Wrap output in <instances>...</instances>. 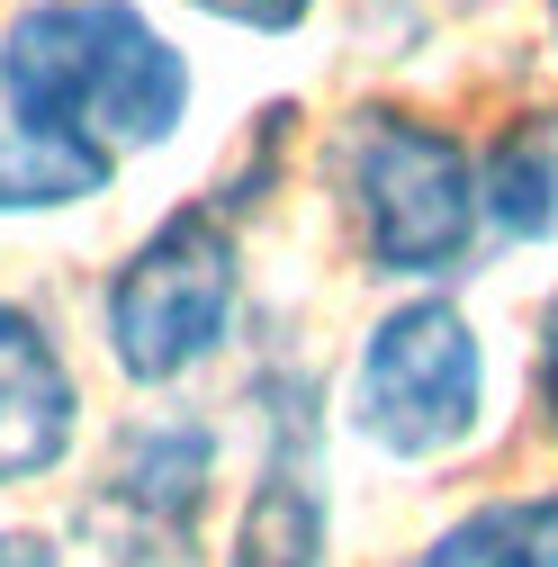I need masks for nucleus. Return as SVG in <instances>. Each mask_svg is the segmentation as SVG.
I'll return each mask as SVG.
<instances>
[{"label":"nucleus","mask_w":558,"mask_h":567,"mask_svg":"<svg viewBox=\"0 0 558 567\" xmlns=\"http://www.w3.org/2000/svg\"><path fill=\"white\" fill-rule=\"evenodd\" d=\"M207 505H217V423L135 414L73 505V532L100 549V567H189Z\"/></svg>","instance_id":"39448f33"},{"label":"nucleus","mask_w":558,"mask_h":567,"mask_svg":"<svg viewBox=\"0 0 558 567\" xmlns=\"http://www.w3.org/2000/svg\"><path fill=\"white\" fill-rule=\"evenodd\" d=\"M82 442V379L37 307L0 298V486H37Z\"/></svg>","instance_id":"0eeeda50"},{"label":"nucleus","mask_w":558,"mask_h":567,"mask_svg":"<svg viewBox=\"0 0 558 567\" xmlns=\"http://www.w3.org/2000/svg\"><path fill=\"white\" fill-rule=\"evenodd\" d=\"M117 163H100L91 145H73L63 126H45L10 82H0V217H45V207L100 198Z\"/></svg>","instance_id":"6e6552de"},{"label":"nucleus","mask_w":558,"mask_h":567,"mask_svg":"<svg viewBox=\"0 0 558 567\" xmlns=\"http://www.w3.org/2000/svg\"><path fill=\"white\" fill-rule=\"evenodd\" d=\"M333 198L379 279H442L477 244V163L451 126L414 109H352L333 126Z\"/></svg>","instance_id":"f03ea898"},{"label":"nucleus","mask_w":558,"mask_h":567,"mask_svg":"<svg viewBox=\"0 0 558 567\" xmlns=\"http://www.w3.org/2000/svg\"><path fill=\"white\" fill-rule=\"evenodd\" d=\"M244 307V252L226 207H172V217L135 244L108 279V361L135 388H180L207 370L235 333Z\"/></svg>","instance_id":"7ed1b4c3"},{"label":"nucleus","mask_w":558,"mask_h":567,"mask_svg":"<svg viewBox=\"0 0 558 567\" xmlns=\"http://www.w3.org/2000/svg\"><path fill=\"white\" fill-rule=\"evenodd\" d=\"M0 567H63L37 532H10V523H0Z\"/></svg>","instance_id":"ddd939ff"},{"label":"nucleus","mask_w":558,"mask_h":567,"mask_svg":"<svg viewBox=\"0 0 558 567\" xmlns=\"http://www.w3.org/2000/svg\"><path fill=\"white\" fill-rule=\"evenodd\" d=\"M261 460L244 486V514L226 532V567H324L333 558V477H324V388L307 370H261Z\"/></svg>","instance_id":"423d86ee"},{"label":"nucleus","mask_w":558,"mask_h":567,"mask_svg":"<svg viewBox=\"0 0 558 567\" xmlns=\"http://www.w3.org/2000/svg\"><path fill=\"white\" fill-rule=\"evenodd\" d=\"M352 433L405 468L451 460L486 433V351L451 298L388 307L352 351Z\"/></svg>","instance_id":"20e7f679"},{"label":"nucleus","mask_w":558,"mask_h":567,"mask_svg":"<svg viewBox=\"0 0 558 567\" xmlns=\"http://www.w3.org/2000/svg\"><path fill=\"white\" fill-rule=\"evenodd\" d=\"M405 567H558V486L486 495L459 523H442Z\"/></svg>","instance_id":"1a4fd4ad"},{"label":"nucleus","mask_w":558,"mask_h":567,"mask_svg":"<svg viewBox=\"0 0 558 567\" xmlns=\"http://www.w3.org/2000/svg\"><path fill=\"white\" fill-rule=\"evenodd\" d=\"M477 207L514 244H558V117H523V126H505L486 145Z\"/></svg>","instance_id":"9d476101"},{"label":"nucleus","mask_w":558,"mask_h":567,"mask_svg":"<svg viewBox=\"0 0 558 567\" xmlns=\"http://www.w3.org/2000/svg\"><path fill=\"white\" fill-rule=\"evenodd\" d=\"M540 405H549V433H558V298L540 307Z\"/></svg>","instance_id":"f8f14e48"},{"label":"nucleus","mask_w":558,"mask_h":567,"mask_svg":"<svg viewBox=\"0 0 558 567\" xmlns=\"http://www.w3.org/2000/svg\"><path fill=\"white\" fill-rule=\"evenodd\" d=\"M0 82L100 163L154 154L189 117L180 45L126 0H37L0 28Z\"/></svg>","instance_id":"f257e3e1"},{"label":"nucleus","mask_w":558,"mask_h":567,"mask_svg":"<svg viewBox=\"0 0 558 567\" xmlns=\"http://www.w3.org/2000/svg\"><path fill=\"white\" fill-rule=\"evenodd\" d=\"M549 37H558V0H549Z\"/></svg>","instance_id":"4468645a"},{"label":"nucleus","mask_w":558,"mask_h":567,"mask_svg":"<svg viewBox=\"0 0 558 567\" xmlns=\"http://www.w3.org/2000/svg\"><path fill=\"white\" fill-rule=\"evenodd\" d=\"M189 10H207V19H226V28H252V37H289L316 0H189Z\"/></svg>","instance_id":"9b49d317"}]
</instances>
